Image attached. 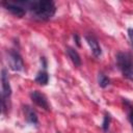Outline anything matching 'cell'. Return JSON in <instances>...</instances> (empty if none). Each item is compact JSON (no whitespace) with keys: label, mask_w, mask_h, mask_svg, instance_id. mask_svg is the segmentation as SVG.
<instances>
[{"label":"cell","mask_w":133,"mask_h":133,"mask_svg":"<svg viewBox=\"0 0 133 133\" xmlns=\"http://www.w3.org/2000/svg\"><path fill=\"white\" fill-rule=\"evenodd\" d=\"M27 9H29L33 19L38 21H48L54 17L56 12V5L52 0H28Z\"/></svg>","instance_id":"1"},{"label":"cell","mask_w":133,"mask_h":133,"mask_svg":"<svg viewBox=\"0 0 133 133\" xmlns=\"http://www.w3.org/2000/svg\"><path fill=\"white\" fill-rule=\"evenodd\" d=\"M116 64L123 76L133 81V56L129 52H118L115 56Z\"/></svg>","instance_id":"2"},{"label":"cell","mask_w":133,"mask_h":133,"mask_svg":"<svg viewBox=\"0 0 133 133\" xmlns=\"http://www.w3.org/2000/svg\"><path fill=\"white\" fill-rule=\"evenodd\" d=\"M1 86H2V90H1L2 112L5 114L6 111L8 110V107H9L8 102H9V98L11 96V87L9 84V78H8L7 70L5 68H3L1 71Z\"/></svg>","instance_id":"3"},{"label":"cell","mask_w":133,"mask_h":133,"mask_svg":"<svg viewBox=\"0 0 133 133\" xmlns=\"http://www.w3.org/2000/svg\"><path fill=\"white\" fill-rule=\"evenodd\" d=\"M8 62H9V66L12 71L16 72H21L24 70V61L22 56L20 55V53L17 50L10 49L8 51Z\"/></svg>","instance_id":"4"},{"label":"cell","mask_w":133,"mask_h":133,"mask_svg":"<svg viewBox=\"0 0 133 133\" xmlns=\"http://www.w3.org/2000/svg\"><path fill=\"white\" fill-rule=\"evenodd\" d=\"M2 5L11 15H14L18 18H22L26 15V8L23 5H21V3L19 1H3Z\"/></svg>","instance_id":"5"},{"label":"cell","mask_w":133,"mask_h":133,"mask_svg":"<svg viewBox=\"0 0 133 133\" xmlns=\"http://www.w3.org/2000/svg\"><path fill=\"white\" fill-rule=\"evenodd\" d=\"M30 98H31V101L35 105H37L38 107H41V108H43V109H45L47 111H49L51 109L50 108V104H49V102L47 100V97L43 92H41L38 90H33L30 94Z\"/></svg>","instance_id":"6"},{"label":"cell","mask_w":133,"mask_h":133,"mask_svg":"<svg viewBox=\"0 0 133 133\" xmlns=\"http://www.w3.org/2000/svg\"><path fill=\"white\" fill-rule=\"evenodd\" d=\"M85 39H86L87 44L89 45L94 56L95 57H100L102 55V49H101V46H100L97 37L95 35H92V34H86L85 35Z\"/></svg>","instance_id":"7"},{"label":"cell","mask_w":133,"mask_h":133,"mask_svg":"<svg viewBox=\"0 0 133 133\" xmlns=\"http://www.w3.org/2000/svg\"><path fill=\"white\" fill-rule=\"evenodd\" d=\"M23 111H24V115H25L26 122L29 123V124H31V125L37 126V124H38V117H37L36 112L33 110V108L30 107L29 105H25V106H23Z\"/></svg>","instance_id":"8"},{"label":"cell","mask_w":133,"mask_h":133,"mask_svg":"<svg viewBox=\"0 0 133 133\" xmlns=\"http://www.w3.org/2000/svg\"><path fill=\"white\" fill-rule=\"evenodd\" d=\"M65 50H66L68 56L70 57V59L72 60V62L74 63V65H75V66H80L81 63H82V61H81V57H80L79 53H78L74 48L69 47V46L65 48Z\"/></svg>","instance_id":"9"},{"label":"cell","mask_w":133,"mask_h":133,"mask_svg":"<svg viewBox=\"0 0 133 133\" xmlns=\"http://www.w3.org/2000/svg\"><path fill=\"white\" fill-rule=\"evenodd\" d=\"M34 81H35L37 84H39V85H43V86L47 85L48 82H49V75H48V73L46 72V70L39 71V72L36 74V76H35V78H34Z\"/></svg>","instance_id":"10"},{"label":"cell","mask_w":133,"mask_h":133,"mask_svg":"<svg viewBox=\"0 0 133 133\" xmlns=\"http://www.w3.org/2000/svg\"><path fill=\"white\" fill-rule=\"evenodd\" d=\"M124 101V104L126 106V109H127V115H128V121L130 122L132 128H133V104L128 101L127 99H123Z\"/></svg>","instance_id":"11"},{"label":"cell","mask_w":133,"mask_h":133,"mask_svg":"<svg viewBox=\"0 0 133 133\" xmlns=\"http://www.w3.org/2000/svg\"><path fill=\"white\" fill-rule=\"evenodd\" d=\"M98 83L100 85V87L102 88H105L107 87L109 84H110V79L103 73H100L99 76H98Z\"/></svg>","instance_id":"12"},{"label":"cell","mask_w":133,"mask_h":133,"mask_svg":"<svg viewBox=\"0 0 133 133\" xmlns=\"http://www.w3.org/2000/svg\"><path fill=\"white\" fill-rule=\"evenodd\" d=\"M110 121H111L110 114L106 112L105 115H104L103 123H102V129H103L104 132H107V131H108V129H109V125H110Z\"/></svg>","instance_id":"13"},{"label":"cell","mask_w":133,"mask_h":133,"mask_svg":"<svg viewBox=\"0 0 133 133\" xmlns=\"http://www.w3.org/2000/svg\"><path fill=\"white\" fill-rule=\"evenodd\" d=\"M73 37H74V41H75L76 45H77L78 47H81V44H80V36H79V34H78V33H74V34H73Z\"/></svg>","instance_id":"14"},{"label":"cell","mask_w":133,"mask_h":133,"mask_svg":"<svg viewBox=\"0 0 133 133\" xmlns=\"http://www.w3.org/2000/svg\"><path fill=\"white\" fill-rule=\"evenodd\" d=\"M128 36H129V38L131 41V44L133 46V28H129L128 29Z\"/></svg>","instance_id":"15"},{"label":"cell","mask_w":133,"mask_h":133,"mask_svg":"<svg viewBox=\"0 0 133 133\" xmlns=\"http://www.w3.org/2000/svg\"><path fill=\"white\" fill-rule=\"evenodd\" d=\"M41 62L43 63L44 69L46 70V68H47V61H46V58H45V57H41Z\"/></svg>","instance_id":"16"}]
</instances>
